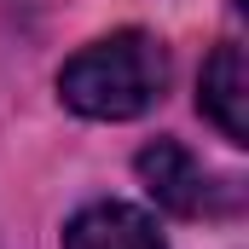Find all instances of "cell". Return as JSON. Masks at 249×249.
Instances as JSON below:
<instances>
[{"instance_id": "6da1fadb", "label": "cell", "mask_w": 249, "mask_h": 249, "mask_svg": "<svg viewBox=\"0 0 249 249\" xmlns=\"http://www.w3.org/2000/svg\"><path fill=\"white\" fill-rule=\"evenodd\" d=\"M168 87V53L145 29H116L93 47H81L58 70V93L75 116L93 122H127L145 116Z\"/></svg>"}, {"instance_id": "7a4b0ae2", "label": "cell", "mask_w": 249, "mask_h": 249, "mask_svg": "<svg viewBox=\"0 0 249 249\" xmlns=\"http://www.w3.org/2000/svg\"><path fill=\"white\" fill-rule=\"evenodd\" d=\"M145 191L157 197V209L180 214V220H214V214H232V186L214 180L197 157H191L180 139H151L139 157H133Z\"/></svg>"}, {"instance_id": "3957f363", "label": "cell", "mask_w": 249, "mask_h": 249, "mask_svg": "<svg viewBox=\"0 0 249 249\" xmlns=\"http://www.w3.org/2000/svg\"><path fill=\"white\" fill-rule=\"evenodd\" d=\"M197 105H203V116L220 127L232 145H249V58H244L238 41L214 47V58L203 64Z\"/></svg>"}, {"instance_id": "277c9868", "label": "cell", "mask_w": 249, "mask_h": 249, "mask_svg": "<svg viewBox=\"0 0 249 249\" xmlns=\"http://www.w3.org/2000/svg\"><path fill=\"white\" fill-rule=\"evenodd\" d=\"M64 249H168L157 220L133 203H93L64 226Z\"/></svg>"}]
</instances>
